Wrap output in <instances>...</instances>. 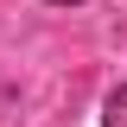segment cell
<instances>
[{
    "label": "cell",
    "mask_w": 127,
    "mask_h": 127,
    "mask_svg": "<svg viewBox=\"0 0 127 127\" xmlns=\"http://www.w3.org/2000/svg\"><path fill=\"white\" fill-rule=\"evenodd\" d=\"M102 127H127V83H114L102 102Z\"/></svg>",
    "instance_id": "cell-1"
},
{
    "label": "cell",
    "mask_w": 127,
    "mask_h": 127,
    "mask_svg": "<svg viewBox=\"0 0 127 127\" xmlns=\"http://www.w3.org/2000/svg\"><path fill=\"white\" fill-rule=\"evenodd\" d=\"M51 6H76V0H51Z\"/></svg>",
    "instance_id": "cell-2"
}]
</instances>
